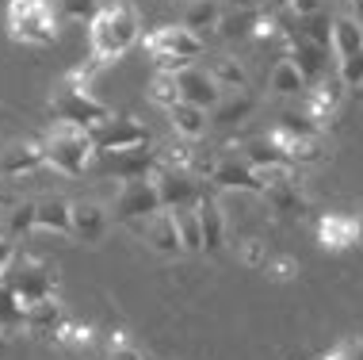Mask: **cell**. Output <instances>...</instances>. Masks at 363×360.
Masks as SVG:
<instances>
[{
    "label": "cell",
    "instance_id": "6da1fadb",
    "mask_svg": "<svg viewBox=\"0 0 363 360\" xmlns=\"http://www.w3.org/2000/svg\"><path fill=\"white\" fill-rule=\"evenodd\" d=\"M134 43H142V19L130 0H115V4L100 8V16L88 27V54L100 58L104 65L119 62Z\"/></svg>",
    "mask_w": 363,
    "mask_h": 360
},
{
    "label": "cell",
    "instance_id": "7a4b0ae2",
    "mask_svg": "<svg viewBox=\"0 0 363 360\" xmlns=\"http://www.w3.org/2000/svg\"><path fill=\"white\" fill-rule=\"evenodd\" d=\"M142 50L150 54V62L161 73H180L188 65H195V58H203L207 38L188 31L184 23H161L142 35Z\"/></svg>",
    "mask_w": 363,
    "mask_h": 360
},
{
    "label": "cell",
    "instance_id": "3957f363",
    "mask_svg": "<svg viewBox=\"0 0 363 360\" xmlns=\"http://www.w3.org/2000/svg\"><path fill=\"white\" fill-rule=\"evenodd\" d=\"M43 146H46V169L62 173V177H84L96 165V146L84 126L50 123V131L43 134Z\"/></svg>",
    "mask_w": 363,
    "mask_h": 360
},
{
    "label": "cell",
    "instance_id": "277c9868",
    "mask_svg": "<svg viewBox=\"0 0 363 360\" xmlns=\"http://www.w3.org/2000/svg\"><path fill=\"white\" fill-rule=\"evenodd\" d=\"M57 23L62 16L46 0H8V38L19 46H35V50L54 46Z\"/></svg>",
    "mask_w": 363,
    "mask_h": 360
},
{
    "label": "cell",
    "instance_id": "5b68a950",
    "mask_svg": "<svg viewBox=\"0 0 363 360\" xmlns=\"http://www.w3.org/2000/svg\"><path fill=\"white\" fill-rule=\"evenodd\" d=\"M50 115H54V123H73V126H84V131H96V126L107 123L115 111L107 108L104 100H96L88 84L65 77V81L57 84V92L50 96Z\"/></svg>",
    "mask_w": 363,
    "mask_h": 360
},
{
    "label": "cell",
    "instance_id": "8992f818",
    "mask_svg": "<svg viewBox=\"0 0 363 360\" xmlns=\"http://www.w3.org/2000/svg\"><path fill=\"white\" fill-rule=\"evenodd\" d=\"M0 284L12 288L23 303H38V299L57 295V268L31 257V253H16L12 265H8L4 276H0Z\"/></svg>",
    "mask_w": 363,
    "mask_h": 360
},
{
    "label": "cell",
    "instance_id": "52a82bcc",
    "mask_svg": "<svg viewBox=\"0 0 363 360\" xmlns=\"http://www.w3.org/2000/svg\"><path fill=\"white\" fill-rule=\"evenodd\" d=\"M164 203H161V192H157L153 180H126L115 196V219L123 227H130L134 234H145V222L153 215H161Z\"/></svg>",
    "mask_w": 363,
    "mask_h": 360
},
{
    "label": "cell",
    "instance_id": "ba28073f",
    "mask_svg": "<svg viewBox=\"0 0 363 360\" xmlns=\"http://www.w3.org/2000/svg\"><path fill=\"white\" fill-rule=\"evenodd\" d=\"M92 169L100 177H115L119 184H126V180H153L164 165H161V153L157 150L134 146V150H119V153H96Z\"/></svg>",
    "mask_w": 363,
    "mask_h": 360
},
{
    "label": "cell",
    "instance_id": "9c48e42d",
    "mask_svg": "<svg viewBox=\"0 0 363 360\" xmlns=\"http://www.w3.org/2000/svg\"><path fill=\"white\" fill-rule=\"evenodd\" d=\"M92 134L96 153H119V150H134V146H150V126L134 115H111L107 123H100Z\"/></svg>",
    "mask_w": 363,
    "mask_h": 360
},
{
    "label": "cell",
    "instance_id": "30bf717a",
    "mask_svg": "<svg viewBox=\"0 0 363 360\" xmlns=\"http://www.w3.org/2000/svg\"><path fill=\"white\" fill-rule=\"evenodd\" d=\"M153 184H157V192H161L164 211H188L203 200V192H207V184L199 177H191L188 169H169V165L153 177Z\"/></svg>",
    "mask_w": 363,
    "mask_h": 360
},
{
    "label": "cell",
    "instance_id": "8fae6325",
    "mask_svg": "<svg viewBox=\"0 0 363 360\" xmlns=\"http://www.w3.org/2000/svg\"><path fill=\"white\" fill-rule=\"evenodd\" d=\"M313 234H318V246L329 253H348V249L363 246L359 215H348V211H325V215H318Z\"/></svg>",
    "mask_w": 363,
    "mask_h": 360
},
{
    "label": "cell",
    "instance_id": "7c38bea8",
    "mask_svg": "<svg viewBox=\"0 0 363 360\" xmlns=\"http://www.w3.org/2000/svg\"><path fill=\"white\" fill-rule=\"evenodd\" d=\"M283 46H287V58H291L294 65H298V73L306 77V84H310V89H313V84H321L325 77L337 73V65H333L337 58H329V54H333L329 46L306 43V38H298V35H291Z\"/></svg>",
    "mask_w": 363,
    "mask_h": 360
},
{
    "label": "cell",
    "instance_id": "4fadbf2b",
    "mask_svg": "<svg viewBox=\"0 0 363 360\" xmlns=\"http://www.w3.org/2000/svg\"><path fill=\"white\" fill-rule=\"evenodd\" d=\"M46 169V146L43 138H16L0 150V177L8 180H23L31 173Z\"/></svg>",
    "mask_w": 363,
    "mask_h": 360
},
{
    "label": "cell",
    "instance_id": "5bb4252c",
    "mask_svg": "<svg viewBox=\"0 0 363 360\" xmlns=\"http://www.w3.org/2000/svg\"><path fill=\"white\" fill-rule=\"evenodd\" d=\"M214 192H249V196H264V180H260V173L252 169L249 161L241 158H230V153H222V161H218V169H214V177L207 180Z\"/></svg>",
    "mask_w": 363,
    "mask_h": 360
},
{
    "label": "cell",
    "instance_id": "9a60e30c",
    "mask_svg": "<svg viewBox=\"0 0 363 360\" xmlns=\"http://www.w3.org/2000/svg\"><path fill=\"white\" fill-rule=\"evenodd\" d=\"M348 89L340 84V77L333 73V77H325L321 84H313V89L302 96V111L310 115L313 123L325 131L329 123H337V115H340V96H345Z\"/></svg>",
    "mask_w": 363,
    "mask_h": 360
},
{
    "label": "cell",
    "instance_id": "2e32d148",
    "mask_svg": "<svg viewBox=\"0 0 363 360\" xmlns=\"http://www.w3.org/2000/svg\"><path fill=\"white\" fill-rule=\"evenodd\" d=\"M195 215H199V230H203V253H222L225 249V234H230V227H225V211L218 203V192L207 184V192H203V200L195 203Z\"/></svg>",
    "mask_w": 363,
    "mask_h": 360
},
{
    "label": "cell",
    "instance_id": "e0dca14e",
    "mask_svg": "<svg viewBox=\"0 0 363 360\" xmlns=\"http://www.w3.org/2000/svg\"><path fill=\"white\" fill-rule=\"evenodd\" d=\"M107 230H111V215H107L104 203H96V200H73V241L96 246V241L107 238Z\"/></svg>",
    "mask_w": 363,
    "mask_h": 360
},
{
    "label": "cell",
    "instance_id": "ac0fdd59",
    "mask_svg": "<svg viewBox=\"0 0 363 360\" xmlns=\"http://www.w3.org/2000/svg\"><path fill=\"white\" fill-rule=\"evenodd\" d=\"M176 81H180V100L195 104V108L214 111V108H218V100L225 96V92L218 89V81L211 77V70H199V65L180 70V73H176Z\"/></svg>",
    "mask_w": 363,
    "mask_h": 360
},
{
    "label": "cell",
    "instance_id": "d6986e66",
    "mask_svg": "<svg viewBox=\"0 0 363 360\" xmlns=\"http://www.w3.org/2000/svg\"><path fill=\"white\" fill-rule=\"evenodd\" d=\"M65 322H69V318H65V307L57 303V295H50V299H38V303H27L23 334L54 342V337L62 334V326H65Z\"/></svg>",
    "mask_w": 363,
    "mask_h": 360
},
{
    "label": "cell",
    "instance_id": "ffe728a7",
    "mask_svg": "<svg viewBox=\"0 0 363 360\" xmlns=\"http://www.w3.org/2000/svg\"><path fill=\"white\" fill-rule=\"evenodd\" d=\"M145 246H150L157 257H184V241H180V230H176V215L172 211H161L145 222Z\"/></svg>",
    "mask_w": 363,
    "mask_h": 360
},
{
    "label": "cell",
    "instance_id": "44dd1931",
    "mask_svg": "<svg viewBox=\"0 0 363 360\" xmlns=\"http://www.w3.org/2000/svg\"><path fill=\"white\" fill-rule=\"evenodd\" d=\"M164 115H169L172 134H176V138H184V142H199V138H207V131H211V111L207 108H195V104H188V100L172 104Z\"/></svg>",
    "mask_w": 363,
    "mask_h": 360
},
{
    "label": "cell",
    "instance_id": "7402d4cb",
    "mask_svg": "<svg viewBox=\"0 0 363 360\" xmlns=\"http://www.w3.org/2000/svg\"><path fill=\"white\" fill-rule=\"evenodd\" d=\"M38 230L57 238H73V200L65 196H43L38 200Z\"/></svg>",
    "mask_w": 363,
    "mask_h": 360
},
{
    "label": "cell",
    "instance_id": "603a6c76",
    "mask_svg": "<svg viewBox=\"0 0 363 360\" xmlns=\"http://www.w3.org/2000/svg\"><path fill=\"white\" fill-rule=\"evenodd\" d=\"M264 200H268L279 215H287V219H306L310 215V196L302 192L298 180H287V184L268 188V192H264Z\"/></svg>",
    "mask_w": 363,
    "mask_h": 360
},
{
    "label": "cell",
    "instance_id": "cb8c5ba5",
    "mask_svg": "<svg viewBox=\"0 0 363 360\" xmlns=\"http://www.w3.org/2000/svg\"><path fill=\"white\" fill-rule=\"evenodd\" d=\"M257 111V96H252L249 89L241 92H225L218 100V108L211 111V123H222V126H241L249 123V115Z\"/></svg>",
    "mask_w": 363,
    "mask_h": 360
},
{
    "label": "cell",
    "instance_id": "d4e9b609",
    "mask_svg": "<svg viewBox=\"0 0 363 360\" xmlns=\"http://www.w3.org/2000/svg\"><path fill=\"white\" fill-rule=\"evenodd\" d=\"M38 230V200H23V203H12V207L4 211V222H0V234L4 238H27Z\"/></svg>",
    "mask_w": 363,
    "mask_h": 360
},
{
    "label": "cell",
    "instance_id": "484cf974",
    "mask_svg": "<svg viewBox=\"0 0 363 360\" xmlns=\"http://www.w3.org/2000/svg\"><path fill=\"white\" fill-rule=\"evenodd\" d=\"M363 50V19L356 16H337L333 19V58H352V54H359Z\"/></svg>",
    "mask_w": 363,
    "mask_h": 360
},
{
    "label": "cell",
    "instance_id": "4316f807",
    "mask_svg": "<svg viewBox=\"0 0 363 360\" xmlns=\"http://www.w3.org/2000/svg\"><path fill=\"white\" fill-rule=\"evenodd\" d=\"M268 89L276 96H298V100H302V96L310 92V84H306V77L298 73V65L283 54L279 62L272 65V73H268Z\"/></svg>",
    "mask_w": 363,
    "mask_h": 360
},
{
    "label": "cell",
    "instance_id": "83f0119b",
    "mask_svg": "<svg viewBox=\"0 0 363 360\" xmlns=\"http://www.w3.org/2000/svg\"><path fill=\"white\" fill-rule=\"evenodd\" d=\"M180 23L188 27V31H195V35L218 31V23H222V4H218V0H188Z\"/></svg>",
    "mask_w": 363,
    "mask_h": 360
},
{
    "label": "cell",
    "instance_id": "f1b7e54d",
    "mask_svg": "<svg viewBox=\"0 0 363 360\" xmlns=\"http://www.w3.org/2000/svg\"><path fill=\"white\" fill-rule=\"evenodd\" d=\"M241 158L252 165V169H272V165H291L287 161V153L279 150L276 142L264 134V138H249V142H241Z\"/></svg>",
    "mask_w": 363,
    "mask_h": 360
},
{
    "label": "cell",
    "instance_id": "f546056e",
    "mask_svg": "<svg viewBox=\"0 0 363 360\" xmlns=\"http://www.w3.org/2000/svg\"><path fill=\"white\" fill-rule=\"evenodd\" d=\"M257 12H245V8H230V12H222V23H218V38L225 43H241V38H252V27H257Z\"/></svg>",
    "mask_w": 363,
    "mask_h": 360
},
{
    "label": "cell",
    "instance_id": "4dcf8cb0",
    "mask_svg": "<svg viewBox=\"0 0 363 360\" xmlns=\"http://www.w3.org/2000/svg\"><path fill=\"white\" fill-rule=\"evenodd\" d=\"M283 153H287V161L294 165V169H306V165H321L325 161V142H321V134L318 138H291L287 146H283Z\"/></svg>",
    "mask_w": 363,
    "mask_h": 360
},
{
    "label": "cell",
    "instance_id": "1f68e13d",
    "mask_svg": "<svg viewBox=\"0 0 363 360\" xmlns=\"http://www.w3.org/2000/svg\"><path fill=\"white\" fill-rule=\"evenodd\" d=\"M211 77L218 81L222 92H241V89H249V73H245V65L238 62V58H218V62L211 65Z\"/></svg>",
    "mask_w": 363,
    "mask_h": 360
},
{
    "label": "cell",
    "instance_id": "d6a6232c",
    "mask_svg": "<svg viewBox=\"0 0 363 360\" xmlns=\"http://www.w3.org/2000/svg\"><path fill=\"white\" fill-rule=\"evenodd\" d=\"M23 315H27V303L12 288L0 284V326H4L8 334H16V329H23Z\"/></svg>",
    "mask_w": 363,
    "mask_h": 360
},
{
    "label": "cell",
    "instance_id": "836d02e7",
    "mask_svg": "<svg viewBox=\"0 0 363 360\" xmlns=\"http://www.w3.org/2000/svg\"><path fill=\"white\" fill-rule=\"evenodd\" d=\"M150 100L157 104V108H164V111H169L172 104H180V81H176V73H161V70L153 73Z\"/></svg>",
    "mask_w": 363,
    "mask_h": 360
},
{
    "label": "cell",
    "instance_id": "e575fe53",
    "mask_svg": "<svg viewBox=\"0 0 363 360\" xmlns=\"http://www.w3.org/2000/svg\"><path fill=\"white\" fill-rule=\"evenodd\" d=\"M172 215H176V230H180L184 253H203V230H199V215H195V207L172 211Z\"/></svg>",
    "mask_w": 363,
    "mask_h": 360
},
{
    "label": "cell",
    "instance_id": "d590c367",
    "mask_svg": "<svg viewBox=\"0 0 363 360\" xmlns=\"http://www.w3.org/2000/svg\"><path fill=\"white\" fill-rule=\"evenodd\" d=\"M233 249H238V261L249 272H264V268H268V261H272L268 241H260V238H241Z\"/></svg>",
    "mask_w": 363,
    "mask_h": 360
},
{
    "label": "cell",
    "instance_id": "8d00e7d4",
    "mask_svg": "<svg viewBox=\"0 0 363 360\" xmlns=\"http://www.w3.org/2000/svg\"><path fill=\"white\" fill-rule=\"evenodd\" d=\"M57 16L69 19V23L92 27V19L100 16V0H57Z\"/></svg>",
    "mask_w": 363,
    "mask_h": 360
},
{
    "label": "cell",
    "instance_id": "74e56055",
    "mask_svg": "<svg viewBox=\"0 0 363 360\" xmlns=\"http://www.w3.org/2000/svg\"><path fill=\"white\" fill-rule=\"evenodd\" d=\"M264 272H268V280H276V284H291V280H298L302 265H298V257H291V253H279V257L268 261Z\"/></svg>",
    "mask_w": 363,
    "mask_h": 360
},
{
    "label": "cell",
    "instance_id": "f35d334b",
    "mask_svg": "<svg viewBox=\"0 0 363 360\" xmlns=\"http://www.w3.org/2000/svg\"><path fill=\"white\" fill-rule=\"evenodd\" d=\"M337 77H340V84H345L348 92L363 89V50L352 54V58H340V62H337Z\"/></svg>",
    "mask_w": 363,
    "mask_h": 360
},
{
    "label": "cell",
    "instance_id": "ab89813d",
    "mask_svg": "<svg viewBox=\"0 0 363 360\" xmlns=\"http://www.w3.org/2000/svg\"><path fill=\"white\" fill-rule=\"evenodd\" d=\"M54 342L57 345H69V349H88L96 342V334H92V326H84V322H65L62 334H57Z\"/></svg>",
    "mask_w": 363,
    "mask_h": 360
},
{
    "label": "cell",
    "instance_id": "60d3db41",
    "mask_svg": "<svg viewBox=\"0 0 363 360\" xmlns=\"http://www.w3.org/2000/svg\"><path fill=\"white\" fill-rule=\"evenodd\" d=\"M318 12H325V0H291V16L294 19H310Z\"/></svg>",
    "mask_w": 363,
    "mask_h": 360
},
{
    "label": "cell",
    "instance_id": "b9f144b4",
    "mask_svg": "<svg viewBox=\"0 0 363 360\" xmlns=\"http://www.w3.org/2000/svg\"><path fill=\"white\" fill-rule=\"evenodd\" d=\"M337 360H363V342H356V337H348V342H340L337 349Z\"/></svg>",
    "mask_w": 363,
    "mask_h": 360
},
{
    "label": "cell",
    "instance_id": "7bdbcfd3",
    "mask_svg": "<svg viewBox=\"0 0 363 360\" xmlns=\"http://www.w3.org/2000/svg\"><path fill=\"white\" fill-rule=\"evenodd\" d=\"M16 253H19V249H16V241L0 234V276H4V268L12 265V257H16Z\"/></svg>",
    "mask_w": 363,
    "mask_h": 360
},
{
    "label": "cell",
    "instance_id": "ee69618b",
    "mask_svg": "<svg viewBox=\"0 0 363 360\" xmlns=\"http://www.w3.org/2000/svg\"><path fill=\"white\" fill-rule=\"evenodd\" d=\"M260 8H264V12L283 16V12H291V0H260Z\"/></svg>",
    "mask_w": 363,
    "mask_h": 360
},
{
    "label": "cell",
    "instance_id": "f6af8a7d",
    "mask_svg": "<svg viewBox=\"0 0 363 360\" xmlns=\"http://www.w3.org/2000/svg\"><path fill=\"white\" fill-rule=\"evenodd\" d=\"M230 8H245V12H257L260 0H230Z\"/></svg>",
    "mask_w": 363,
    "mask_h": 360
},
{
    "label": "cell",
    "instance_id": "bcb514c9",
    "mask_svg": "<svg viewBox=\"0 0 363 360\" xmlns=\"http://www.w3.org/2000/svg\"><path fill=\"white\" fill-rule=\"evenodd\" d=\"M348 4H352V16L363 19V0H348Z\"/></svg>",
    "mask_w": 363,
    "mask_h": 360
},
{
    "label": "cell",
    "instance_id": "7dc6e473",
    "mask_svg": "<svg viewBox=\"0 0 363 360\" xmlns=\"http://www.w3.org/2000/svg\"><path fill=\"white\" fill-rule=\"evenodd\" d=\"M8 337H12V334H8V329H4V326H0V353H4V345H8Z\"/></svg>",
    "mask_w": 363,
    "mask_h": 360
},
{
    "label": "cell",
    "instance_id": "c3c4849f",
    "mask_svg": "<svg viewBox=\"0 0 363 360\" xmlns=\"http://www.w3.org/2000/svg\"><path fill=\"white\" fill-rule=\"evenodd\" d=\"M318 360H337V353H329V356H318Z\"/></svg>",
    "mask_w": 363,
    "mask_h": 360
},
{
    "label": "cell",
    "instance_id": "681fc988",
    "mask_svg": "<svg viewBox=\"0 0 363 360\" xmlns=\"http://www.w3.org/2000/svg\"><path fill=\"white\" fill-rule=\"evenodd\" d=\"M359 234H363V211H359Z\"/></svg>",
    "mask_w": 363,
    "mask_h": 360
}]
</instances>
